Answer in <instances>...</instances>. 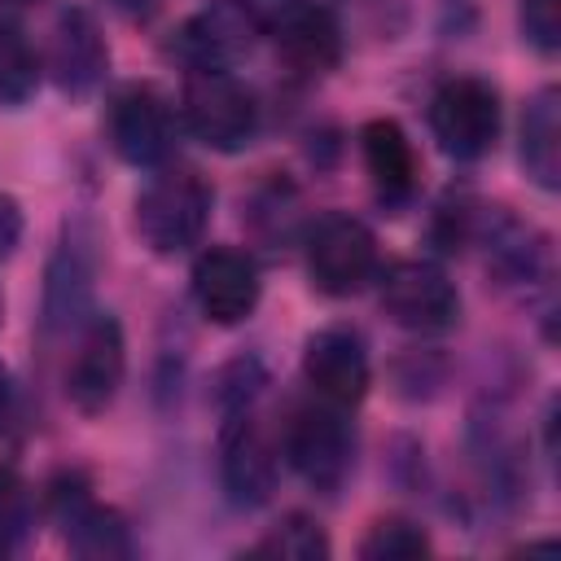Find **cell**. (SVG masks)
Returning <instances> with one entry per match:
<instances>
[{"label": "cell", "instance_id": "obj_7", "mask_svg": "<svg viewBox=\"0 0 561 561\" xmlns=\"http://www.w3.org/2000/svg\"><path fill=\"white\" fill-rule=\"evenodd\" d=\"M127 373V342H123V324L110 311H92L79 333H75V351L66 359V399L75 403V412L83 416H101Z\"/></svg>", "mask_w": 561, "mask_h": 561}, {"label": "cell", "instance_id": "obj_24", "mask_svg": "<svg viewBox=\"0 0 561 561\" xmlns=\"http://www.w3.org/2000/svg\"><path fill=\"white\" fill-rule=\"evenodd\" d=\"M517 22H522L526 44L539 48L543 57L561 48V0H522Z\"/></svg>", "mask_w": 561, "mask_h": 561}, {"label": "cell", "instance_id": "obj_5", "mask_svg": "<svg viewBox=\"0 0 561 561\" xmlns=\"http://www.w3.org/2000/svg\"><path fill=\"white\" fill-rule=\"evenodd\" d=\"M500 92L478 75H456L430 96V131L447 158L473 162L500 140Z\"/></svg>", "mask_w": 561, "mask_h": 561}, {"label": "cell", "instance_id": "obj_26", "mask_svg": "<svg viewBox=\"0 0 561 561\" xmlns=\"http://www.w3.org/2000/svg\"><path fill=\"white\" fill-rule=\"evenodd\" d=\"M110 4H114L118 13H127V18H149L162 0H110Z\"/></svg>", "mask_w": 561, "mask_h": 561}, {"label": "cell", "instance_id": "obj_1", "mask_svg": "<svg viewBox=\"0 0 561 561\" xmlns=\"http://www.w3.org/2000/svg\"><path fill=\"white\" fill-rule=\"evenodd\" d=\"M210 210H215L210 184L188 167H167L136 197V232L153 254L175 259L202 241Z\"/></svg>", "mask_w": 561, "mask_h": 561}, {"label": "cell", "instance_id": "obj_2", "mask_svg": "<svg viewBox=\"0 0 561 561\" xmlns=\"http://www.w3.org/2000/svg\"><path fill=\"white\" fill-rule=\"evenodd\" d=\"M280 451L311 491L333 495L355 469V430L346 421V408H333L324 399L294 408L280 434Z\"/></svg>", "mask_w": 561, "mask_h": 561}, {"label": "cell", "instance_id": "obj_12", "mask_svg": "<svg viewBox=\"0 0 561 561\" xmlns=\"http://www.w3.org/2000/svg\"><path fill=\"white\" fill-rule=\"evenodd\" d=\"M302 377L316 390V399L333 408H355L368 394V351L364 337L346 324L316 329L302 342Z\"/></svg>", "mask_w": 561, "mask_h": 561}, {"label": "cell", "instance_id": "obj_28", "mask_svg": "<svg viewBox=\"0 0 561 561\" xmlns=\"http://www.w3.org/2000/svg\"><path fill=\"white\" fill-rule=\"evenodd\" d=\"M4 4H35V0H4Z\"/></svg>", "mask_w": 561, "mask_h": 561}, {"label": "cell", "instance_id": "obj_20", "mask_svg": "<svg viewBox=\"0 0 561 561\" xmlns=\"http://www.w3.org/2000/svg\"><path fill=\"white\" fill-rule=\"evenodd\" d=\"M35 88H39V57H35L26 31L9 13H0V101L22 105V101H31Z\"/></svg>", "mask_w": 561, "mask_h": 561}, {"label": "cell", "instance_id": "obj_8", "mask_svg": "<svg viewBox=\"0 0 561 561\" xmlns=\"http://www.w3.org/2000/svg\"><path fill=\"white\" fill-rule=\"evenodd\" d=\"M381 311L408 333H443L460 316V294L438 263L403 259L381 276Z\"/></svg>", "mask_w": 561, "mask_h": 561}, {"label": "cell", "instance_id": "obj_23", "mask_svg": "<svg viewBox=\"0 0 561 561\" xmlns=\"http://www.w3.org/2000/svg\"><path fill=\"white\" fill-rule=\"evenodd\" d=\"M31 486L13 465H0V552H13L31 535Z\"/></svg>", "mask_w": 561, "mask_h": 561}, {"label": "cell", "instance_id": "obj_18", "mask_svg": "<svg viewBox=\"0 0 561 561\" xmlns=\"http://www.w3.org/2000/svg\"><path fill=\"white\" fill-rule=\"evenodd\" d=\"M522 167L543 188H561V92L539 88L522 110Z\"/></svg>", "mask_w": 561, "mask_h": 561}, {"label": "cell", "instance_id": "obj_9", "mask_svg": "<svg viewBox=\"0 0 561 561\" xmlns=\"http://www.w3.org/2000/svg\"><path fill=\"white\" fill-rule=\"evenodd\" d=\"M263 31L276 57L298 75H329L342 61V22L320 0H280Z\"/></svg>", "mask_w": 561, "mask_h": 561}, {"label": "cell", "instance_id": "obj_17", "mask_svg": "<svg viewBox=\"0 0 561 561\" xmlns=\"http://www.w3.org/2000/svg\"><path fill=\"white\" fill-rule=\"evenodd\" d=\"M364 171L386 206H403L416 193V149L394 118H373L359 131Z\"/></svg>", "mask_w": 561, "mask_h": 561}, {"label": "cell", "instance_id": "obj_19", "mask_svg": "<svg viewBox=\"0 0 561 561\" xmlns=\"http://www.w3.org/2000/svg\"><path fill=\"white\" fill-rule=\"evenodd\" d=\"M486 263L495 276H504V285H535L548 272V245L535 228H526L508 215H491Z\"/></svg>", "mask_w": 561, "mask_h": 561}, {"label": "cell", "instance_id": "obj_21", "mask_svg": "<svg viewBox=\"0 0 561 561\" xmlns=\"http://www.w3.org/2000/svg\"><path fill=\"white\" fill-rule=\"evenodd\" d=\"M250 552L254 557H280V561H320V557H329V535L320 530V522H311L302 513H289Z\"/></svg>", "mask_w": 561, "mask_h": 561}, {"label": "cell", "instance_id": "obj_15", "mask_svg": "<svg viewBox=\"0 0 561 561\" xmlns=\"http://www.w3.org/2000/svg\"><path fill=\"white\" fill-rule=\"evenodd\" d=\"M53 517H57L70 552L92 557V561L131 557V535H127L123 513L96 504L79 478H57L53 482Z\"/></svg>", "mask_w": 561, "mask_h": 561}, {"label": "cell", "instance_id": "obj_13", "mask_svg": "<svg viewBox=\"0 0 561 561\" xmlns=\"http://www.w3.org/2000/svg\"><path fill=\"white\" fill-rule=\"evenodd\" d=\"M254 18L237 4H210L171 31L167 53L184 70H232L254 44Z\"/></svg>", "mask_w": 561, "mask_h": 561}, {"label": "cell", "instance_id": "obj_10", "mask_svg": "<svg viewBox=\"0 0 561 561\" xmlns=\"http://www.w3.org/2000/svg\"><path fill=\"white\" fill-rule=\"evenodd\" d=\"M219 478L228 500L241 508H259L276 491V447L254 421L250 408H232L219 430Z\"/></svg>", "mask_w": 561, "mask_h": 561}, {"label": "cell", "instance_id": "obj_11", "mask_svg": "<svg viewBox=\"0 0 561 561\" xmlns=\"http://www.w3.org/2000/svg\"><path fill=\"white\" fill-rule=\"evenodd\" d=\"M263 294L259 267L245 250L210 245L193 263V302L210 324H241L254 316Z\"/></svg>", "mask_w": 561, "mask_h": 561}, {"label": "cell", "instance_id": "obj_14", "mask_svg": "<svg viewBox=\"0 0 561 561\" xmlns=\"http://www.w3.org/2000/svg\"><path fill=\"white\" fill-rule=\"evenodd\" d=\"M92 280H96V237L83 219H75V224H66L57 254L48 263V285H44V329L48 333H66V329L83 324Z\"/></svg>", "mask_w": 561, "mask_h": 561}, {"label": "cell", "instance_id": "obj_25", "mask_svg": "<svg viewBox=\"0 0 561 561\" xmlns=\"http://www.w3.org/2000/svg\"><path fill=\"white\" fill-rule=\"evenodd\" d=\"M18 241H22V210L9 193H0V259L13 254Z\"/></svg>", "mask_w": 561, "mask_h": 561}, {"label": "cell", "instance_id": "obj_4", "mask_svg": "<svg viewBox=\"0 0 561 561\" xmlns=\"http://www.w3.org/2000/svg\"><path fill=\"white\" fill-rule=\"evenodd\" d=\"M307 276L329 298H351L377 276V237L355 215H320L302 237Z\"/></svg>", "mask_w": 561, "mask_h": 561}, {"label": "cell", "instance_id": "obj_3", "mask_svg": "<svg viewBox=\"0 0 561 561\" xmlns=\"http://www.w3.org/2000/svg\"><path fill=\"white\" fill-rule=\"evenodd\" d=\"M180 114L184 127L219 153H237L259 136V101L232 70H188Z\"/></svg>", "mask_w": 561, "mask_h": 561}, {"label": "cell", "instance_id": "obj_6", "mask_svg": "<svg viewBox=\"0 0 561 561\" xmlns=\"http://www.w3.org/2000/svg\"><path fill=\"white\" fill-rule=\"evenodd\" d=\"M175 110L153 83H123L105 105V140L131 167H162L175 149Z\"/></svg>", "mask_w": 561, "mask_h": 561}, {"label": "cell", "instance_id": "obj_22", "mask_svg": "<svg viewBox=\"0 0 561 561\" xmlns=\"http://www.w3.org/2000/svg\"><path fill=\"white\" fill-rule=\"evenodd\" d=\"M425 552H430V535L408 517L373 522V530L359 543V557H368V561H408V557H425Z\"/></svg>", "mask_w": 561, "mask_h": 561}, {"label": "cell", "instance_id": "obj_27", "mask_svg": "<svg viewBox=\"0 0 561 561\" xmlns=\"http://www.w3.org/2000/svg\"><path fill=\"white\" fill-rule=\"evenodd\" d=\"M9 399H13V381H9V368L0 364V416H4V408H9Z\"/></svg>", "mask_w": 561, "mask_h": 561}, {"label": "cell", "instance_id": "obj_16", "mask_svg": "<svg viewBox=\"0 0 561 561\" xmlns=\"http://www.w3.org/2000/svg\"><path fill=\"white\" fill-rule=\"evenodd\" d=\"M110 70V44L96 18L83 4H70L53 22L48 39V75L66 96H88Z\"/></svg>", "mask_w": 561, "mask_h": 561}]
</instances>
